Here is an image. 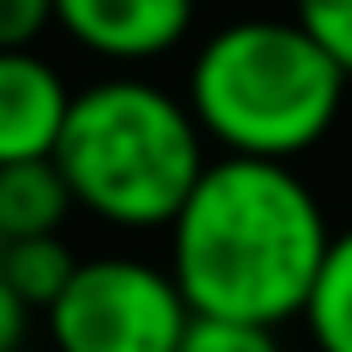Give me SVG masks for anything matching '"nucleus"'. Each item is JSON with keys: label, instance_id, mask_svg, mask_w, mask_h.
I'll return each instance as SVG.
<instances>
[{"label": "nucleus", "instance_id": "obj_3", "mask_svg": "<svg viewBox=\"0 0 352 352\" xmlns=\"http://www.w3.org/2000/svg\"><path fill=\"white\" fill-rule=\"evenodd\" d=\"M55 170L72 204L116 231H160L204 176V132L170 88L148 77H104L72 94Z\"/></svg>", "mask_w": 352, "mask_h": 352}, {"label": "nucleus", "instance_id": "obj_10", "mask_svg": "<svg viewBox=\"0 0 352 352\" xmlns=\"http://www.w3.org/2000/svg\"><path fill=\"white\" fill-rule=\"evenodd\" d=\"M292 22L346 72L352 82V0H292Z\"/></svg>", "mask_w": 352, "mask_h": 352}, {"label": "nucleus", "instance_id": "obj_6", "mask_svg": "<svg viewBox=\"0 0 352 352\" xmlns=\"http://www.w3.org/2000/svg\"><path fill=\"white\" fill-rule=\"evenodd\" d=\"M66 110L72 88L38 50H0V165L50 160Z\"/></svg>", "mask_w": 352, "mask_h": 352}, {"label": "nucleus", "instance_id": "obj_4", "mask_svg": "<svg viewBox=\"0 0 352 352\" xmlns=\"http://www.w3.org/2000/svg\"><path fill=\"white\" fill-rule=\"evenodd\" d=\"M44 319L55 352H176L192 308L170 270L132 253H104L77 264Z\"/></svg>", "mask_w": 352, "mask_h": 352}, {"label": "nucleus", "instance_id": "obj_14", "mask_svg": "<svg viewBox=\"0 0 352 352\" xmlns=\"http://www.w3.org/2000/svg\"><path fill=\"white\" fill-rule=\"evenodd\" d=\"M0 258H6V236H0Z\"/></svg>", "mask_w": 352, "mask_h": 352}, {"label": "nucleus", "instance_id": "obj_13", "mask_svg": "<svg viewBox=\"0 0 352 352\" xmlns=\"http://www.w3.org/2000/svg\"><path fill=\"white\" fill-rule=\"evenodd\" d=\"M28 314H33V308L0 280V352H16V346H22V336H28Z\"/></svg>", "mask_w": 352, "mask_h": 352}, {"label": "nucleus", "instance_id": "obj_11", "mask_svg": "<svg viewBox=\"0 0 352 352\" xmlns=\"http://www.w3.org/2000/svg\"><path fill=\"white\" fill-rule=\"evenodd\" d=\"M176 352H280L270 324H242V319H204L192 314Z\"/></svg>", "mask_w": 352, "mask_h": 352}, {"label": "nucleus", "instance_id": "obj_9", "mask_svg": "<svg viewBox=\"0 0 352 352\" xmlns=\"http://www.w3.org/2000/svg\"><path fill=\"white\" fill-rule=\"evenodd\" d=\"M77 253L66 248V236H22V242H6V258H0V280L28 302V308H55V297L72 286L77 275Z\"/></svg>", "mask_w": 352, "mask_h": 352}, {"label": "nucleus", "instance_id": "obj_1", "mask_svg": "<svg viewBox=\"0 0 352 352\" xmlns=\"http://www.w3.org/2000/svg\"><path fill=\"white\" fill-rule=\"evenodd\" d=\"M170 231V280L204 319L280 330L302 319L330 248L319 192L280 160L220 154L192 182Z\"/></svg>", "mask_w": 352, "mask_h": 352}, {"label": "nucleus", "instance_id": "obj_12", "mask_svg": "<svg viewBox=\"0 0 352 352\" xmlns=\"http://www.w3.org/2000/svg\"><path fill=\"white\" fill-rule=\"evenodd\" d=\"M55 28V0H0V50H33Z\"/></svg>", "mask_w": 352, "mask_h": 352}, {"label": "nucleus", "instance_id": "obj_2", "mask_svg": "<svg viewBox=\"0 0 352 352\" xmlns=\"http://www.w3.org/2000/svg\"><path fill=\"white\" fill-rule=\"evenodd\" d=\"M182 99L220 154L292 165L341 121L346 72L292 16H242L198 44Z\"/></svg>", "mask_w": 352, "mask_h": 352}, {"label": "nucleus", "instance_id": "obj_7", "mask_svg": "<svg viewBox=\"0 0 352 352\" xmlns=\"http://www.w3.org/2000/svg\"><path fill=\"white\" fill-rule=\"evenodd\" d=\"M72 187L55 170V160H22V165H0V236L22 242V236H60L66 214H72Z\"/></svg>", "mask_w": 352, "mask_h": 352}, {"label": "nucleus", "instance_id": "obj_8", "mask_svg": "<svg viewBox=\"0 0 352 352\" xmlns=\"http://www.w3.org/2000/svg\"><path fill=\"white\" fill-rule=\"evenodd\" d=\"M302 319L319 352H352V231L330 236L314 292L302 302Z\"/></svg>", "mask_w": 352, "mask_h": 352}, {"label": "nucleus", "instance_id": "obj_5", "mask_svg": "<svg viewBox=\"0 0 352 352\" xmlns=\"http://www.w3.org/2000/svg\"><path fill=\"white\" fill-rule=\"evenodd\" d=\"M198 0H55V28L99 60L143 66L192 33Z\"/></svg>", "mask_w": 352, "mask_h": 352}]
</instances>
